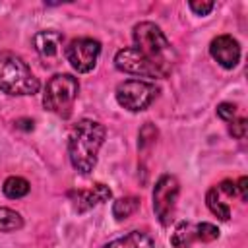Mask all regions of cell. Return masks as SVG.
Wrapping results in <instances>:
<instances>
[{
  "label": "cell",
  "mask_w": 248,
  "mask_h": 248,
  "mask_svg": "<svg viewBox=\"0 0 248 248\" xmlns=\"http://www.w3.org/2000/svg\"><path fill=\"white\" fill-rule=\"evenodd\" d=\"M107 130L101 122L83 118L79 120L68 138V155L72 161V167L81 172L89 174L97 165V153L105 141Z\"/></svg>",
  "instance_id": "obj_1"
},
{
  "label": "cell",
  "mask_w": 248,
  "mask_h": 248,
  "mask_svg": "<svg viewBox=\"0 0 248 248\" xmlns=\"http://www.w3.org/2000/svg\"><path fill=\"white\" fill-rule=\"evenodd\" d=\"M132 35H134L136 48L151 64H155L159 68L163 78H167L174 68L176 52H174L172 45L169 43V39L165 37V33L161 31V27L151 21H141V23L134 25Z\"/></svg>",
  "instance_id": "obj_2"
},
{
  "label": "cell",
  "mask_w": 248,
  "mask_h": 248,
  "mask_svg": "<svg viewBox=\"0 0 248 248\" xmlns=\"http://www.w3.org/2000/svg\"><path fill=\"white\" fill-rule=\"evenodd\" d=\"M0 91L8 95H35L39 91V79L14 52L0 50Z\"/></svg>",
  "instance_id": "obj_3"
},
{
  "label": "cell",
  "mask_w": 248,
  "mask_h": 248,
  "mask_svg": "<svg viewBox=\"0 0 248 248\" xmlns=\"http://www.w3.org/2000/svg\"><path fill=\"white\" fill-rule=\"evenodd\" d=\"M78 91H79L78 78H74L72 74H56L45 85L43 105L46 110L54 112L56 116L68 118L78 99Z\"/></svg>",
  "instance_id": "obj_4"
},
{
  "label": "cell",
  "mask_w": 248,
  "mask_h": 248,
  "mask_svg": "<svg viewBox=\"0 0 248 248\" xmlns=\"http://www.w3.org/2000/svg\"><path fill=\"white\" fill-rule=\"evenodd\" d=\"M159 89L143 79H126L122 83H118L114 95L120 107H124L130 112H140L145 110L157 97Z\"/></svg>",
  "instance_id": "obj_5"
},
{
  "label": "cell",
  "mask_w": 248,
  "mask_h": 248,
  "mask_svg": "<svg viewBox=\"0 0 248 248\" xmlns=\"http://www.w3.org/2000/svg\"><path fill=\"white\" fill-rule=\"evenodd\" d=\"M178 194H180V184H178L176 176H172V174L159 176V180L155 182V188H153V211L163 227L170 225V221L174 217Z\"/></svg>",
  "instance_id": "obj_6"
},
{
  "label": "cell",
  "mask_w": 248,
  "mask_h": 248,
  "mask_svg": "<svg viewBox=\"0 0 248 248\" xmlns=\"http://www.w3.org/2000/svg\"><path fill=\"white\" fill-rule=\"evenodd\" d=\"M101 54V43L91 37H79L74 39L66 46V58L72 64V68L79 74L91 72L97 64V58Z\"/></svg>",
  "instance_id": "obj_7"
},
{
  "label": "cell",
  "mask_w": 248,
  "mask_h": 248,
  "mask_svg": "<svg viewBox=\"0 0 248 248\" xmlns=\"http://www.w3.org/2000/svg\"><path fill=\"white\" fill-rule=\"evenodd\" d=\"M114 66L124 72V74H132V76H141V78H163V74L159 72V68L155 64H151L136 46H128L116 52L114 56Z\"/></svg>",
  "instance_id": "obj_8"
},
{
  "label": "cell",
  "mask_w": 248,
  "mask_h": 248,
  "mask_svg": "<svg viewBox=\"0 0 248 248\" xmlns=\"http://www.w3.org/2000/svg\"><path fill=\"white\" fill-rule=\"evenodd\" d=\"M209 54H211V58H213L219 66L231 70V68H234V66L238 64V60H240V45H238V41H236L234 37H231V35H219V37H215V39L211 41V45H209Z\"/></svg>",
  "instance_id": "obj_9"
},
{
  "label": "cell",
  "mask_w": 248,
  "mask_h": 248,
  "mask_svg": "<svg viewBox=\"0 0 248 248\" xmlns=\"http://www.w3.org/2000/svg\"><path fill=\"white\" fill-rule=\"evenodd\" d=\"M70 198H72V202H74L76 211H78V213H85L87 209H91V207H95V205L107 202V200L110 198V188L105 186V184H101V182H97V184H93V188H89V190H76V192H70Z\"/></svg>",
  "instance_id": "obj_10"
},
{
  "label": "cell",
  "mask_w": 248,
  "mask_h": 248,
  "mask_svg": "<svg viewBox=\"0 0 248 248\" xmlns=\"http://www.w3.org/2000/svg\"><path fill=\"white\" fill-rule=\"evenodd\" d=\"M62 43H64V35H62L60 31H54V29L39 31V33H35V37H33L35 50H37L39 56L45 58V60H50V58L58 56V52H60V48H62Z\"/></svg>",
  "instance_id": "obj_11"
},
{
  "label": "cell",
  "mask_w": 248,
  "mask_h": 248,
  "mask_svg": "<svg viewBox=\"0 0 248 248\" xmlns=\"http://www.w3.org/2000/svg\"><path fill=\"white\" fill-rule=\"evenodd\" d=\"M103 248H155V244H153V238L147 232L132 231L126 236H120V238L110 240Z\"/></svg>",
  "instance_id": "obj_12"
},
{
  "label": "cell",
  "mask_w": 248,
  "mask_h": 248,
  "mask_svg": "<svg viewBox=\"0 0 248 248\" xmlns=\"http://www.w3.org/2000/svg\"><path fill=\"white\" fill-rule=\"evenodd\" d=\"M198 240L196 236V225L190 221H182L176 225L174 232L170 234V244L174 248H190Z\"/></svg>",
  "instance_id": "obj_13"
},
{
  "label": "cell",
  "mask_w": 248,
  "mask_h": 248,
  "mask_svg": "<svg viewBox=\"0 0 248 248\" xmlns=\"http://www.w3.org/2000/svg\"><path fill=\"white\" fill-rule=\"evenodd\" d=\"M205 203H207L209 211H211L215 217H219L221 221H229V219H231V207H229V203H225V202L221 200V192H219L217 186H213V188L207 190V194H205Z\"/></svg>",
  "instance_id": "obj_14"
},
{
  "label": "cell",
  "mask_w": 248,
  "mask_h": 248,
  "mask_svg": "<svg viewBox=\"0 0 248 248\" xmlns=\"http://www.w3.org/2000/svg\"><path fill=\"white\" fill-rule=\"evenodd\" d=\"M2 192L10 200H19L29 194V182L23 176H8L2 184Z\"/></svg>",
  "instance_id": "obj_15"
},
{
  "label": "cell",
  "mask_w": 248,
  "mask_h": 248,
  "mask_svg": "<svg viewBox=\"0 0 248 248\" xmlns=\"http://www.w3.org/2000/svg\"><path fill=\"white\" fill-rule=\"evenodd\" d=\"M140 207V200L136 196H126V198H120L112 203V215L116 221H124L128 219L136 209Z\"/></svg>",
  "instance_id": "obj_16"
},
{
  "label": "cell",
  "mask_w": 248,
  "mask_h": 248,
  "mask_svg": "<svg viewBox=\"0 0 248 248\" xmlns=\"http://www.w3.org/2000/svg\"><path fill=\"white\" fill-rule=\"evenodd\" d=\"M23 227V219L10 207H0V232H14Z\"/></svg>",
  "instance_id": "obj_17"
},
{
  "label": "cell",
  "mask_w": 248,
  "mask_h": 248,
  "mask_svg": "<svg viewBox=\"0 0 248 248\" xmlns=\"http://www.w3.org/2000/svg\"><path fill=\"white\" fill-rule=\"evenodd\" d=\"M196 236L202 242H211V240L219 238V229L213 223H198L196 225Z\"/></svg>",
  "instance_id": "obj_18"
},
{
  "label": "cell",
  "mask_w": 248,
  "mask_h": 248,
  "mask_svg": "<svg viewBox=\"0 0 248 248\" xmlns=\"http://www.w3.org/2000/svg\"><path fill=\"white\" fill-rule=\"evenodd\" d=\"M246 130H248V122L246 118H232L231 124H229V134L236 140H242L246 136Z\"/></svg>",
  "instance_id": "obj_19"
},
{
  "label": "cell",
  "mask_w": 248,
  "mask_h": 248,
  "mask_svg": "<svg viewBox=\"0 0 248 248\" xmlns=\"http://www.w3.org/2000/svg\"><path fill=\"white\" fill-rule=\"evenodd\" d=\"M234 114H236V105H232V103H221V105H217V116L221 120L231 122L234 118Z\"/></svg>",
  "instance_id": "obj_20"
},
{
  "label": "cell",
  "mask_w": 248,
  "mask_h": 248,
  "mask_svg": "<svg viewBox=\"0 0 248 248\" xmlns=\"http://www.w3.org/2000/svg\"><path fill=\"white\" fill-rule=\"evenodd\" d=\"M188 6H190V10H192L196 16H207V14L215 8V2H209V0H207V2H196V0H194V2H190Z\"/></svg>",
  "instance_id": "obj_21"
},
{
  "label": "cell",
  "mask_w": 248,
  "mask_h": 248,
  "mask_svg": "<svg viewBox=\"0 0 248 248\" xmlns=\"http://www.w3.org/2000/svg\"><path fill=\"white\" fill-rule=\"evenodd\" d=\"M234 186H236V194L240 196V200L246 202L248 200V178L246 176H240L238 182H234Z\"/></svg>",
  "instance_id": "obj_22"
}]
</instances>
